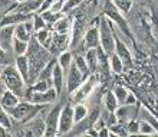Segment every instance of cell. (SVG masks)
<instances>
[{
  "label": "cell",
  "instance_id": "obj_33",
  "mask_svg": "<svg viewBox=\"0 0 158 137\" xmlns=\"http://www.w3.org/2000/svg\"><path fill=\"white\" fill-rule=\"evenodd\" d=\"M141 118L142 120H145V121H148L152 127H154V130L157 131V134H158V120L154 117V114L151 113V110H147V108H144L142 110V114H141Z\"/></svg>",
  "mask_w": 158,
  "mask_h": 137
},
{
  "label": "cell",
  "instance_id": "obj_26",
  "mask_svg": "<svg viewBox=\"0 0 158 137\" xmlns=\"http://www.w3.org/2000/svg\"><path fill=\"white\" fill-rule=\"evenodd\" d=\"M13 36L17 38V39H20V41L29 42L30 38L33 36V35L29 33V32L26 30V28H25V25H23V23H19V25L15 26V33H13Z\"/></svg>",
  "mask_w": 158,
  "mask_h": 137
},
{
  "label": "cell",
  "instance_id": "obj_27",
  "mask_svg": "<svg viewBox=\"0 0 158 137\" xmlns=\"http://www.w3.org/2000/svg\"><path fill=\"white\" fill-rule=\"evenodd\" d=\"M73 64H75L76 68L83 74V77L88 78V75H89V68H88V64H86V61H85V56H82L81 54L75 55V56H73Z\"/></svg>",
  "mask_w": 158,
  "mask_h": 137
},
{
  "label": "cell",
  "instance_id": "obj_14",
  "mask_svg": "<svg viewBox=\"0 0 158 137\" xmlns=\"http://www.w3.org/2000/svg\"><path fill=\"white\" fill-rule=\"evenodd\" d=\"M33 15H25V13H17V12H7L2 19H0V28L2 26H9L13 25L16 26L19 23H23L27 19H32Z\"/></svg>",
  "mask_w": 158,
  "mask_h": 137
},
{
  "label": "cell",
  "instance_id": "obj_15",
  "mask_svg": "<svg viewBox=\"0 0 158 137\" xmlns=\"http://www.w3.org/2000/svg\"><path fill=\"white\" fill-rule=\"evenodd\" d=\"M83 46L86 49L99 46V29H98V26H91L83 33Z\"/></svg>",
  "mask_w": 158,
  "mask_h": 137
},
{
  "label": "cell",
  "instance_id": "obj_41",
  "mask_svg": "<svg viewBox=\"0 0 158 137\" xmlns=\"http://www.w3.org/2000/svg\"><path fill=\"white\" fill-rule=\"evenodd\" d=\"M128 133L134 134V133H139V123L137 121H129L128 123Z\"/></svg>",
  "mask_w": 158,
  "mask_h": 137
},
{
  "label": "cell",
  "instance_id": "obj_37",
  "mask_svg": "<svg viewBox=\"0 0 158 137\" xmlns=\"http://www.w3.org/2000/svg\"><path fill=\"white\" fill-rule=\"evenodd\" d=\"M139 133L141 134H157V131H155L154 127H152L148 121L141 118V123H139Z\"/></svg>",
  "mask_w": 158,
  "mask_h": 137
},
{
  "label": "cell",
  "instance_id": "obj_10",
  "mask_svg": "<svg viewBox=\"0 0 158 137\" xmlns=\"http://www.w3.org/2000/svg\"><path fill=\"white\" fill-rule=\"evenodd\" d=\"M68 48H69V35L52 32V39H50V43L48 46V51H49L50 54L59 55L60 52L66 51Z\"/></svg>",
  "mask_w": 158,
  "mask_h": 137
},
{
  "label": "cell",
  "instance_id": "obj_34",
  "mask_svg": "<svg viewBox=\"0 0 158 137\" xmlns=\"http://www.w3.org/2000/svg\"><path fill=\"white\" fill-rule=\"evenodd\" d=\"M112 3L124 13H128L132 7V0H112Z\"/></svg>",
  "mask_w": 158,
  "mask_h": 137
},
{
  "label": "cell",
  "instance_id": "obj_16",
  "mask_svg": "<svg viewBox=\"0 0 158 137\" xmlns=\"http://www.w3.org/2000/svg\"><path fill=\"white\" fill-rule=\"evenodd\" d=\"M13 33H15V26H2L0 28V48L3 51H9L12 48Z\"/></svg>",
  "mask_w": 158,
  "mask_h": 137
},
{
  "label": "cell",
  "instance_id": "obj_31",
  "mask_svg": "<svg viewBox=\"0 0 158 137\" xmlns=\"http://www.w3.org/2000/svg\"><path fill=\"white\" fill-rule=\"evenodd\" d=\"M63 13H56V12H52V10H46V12L40 13V16L43 17V20L46 22V26H53V23L58 20L59 17L62 16Z\"/></svg>",
  "mask_w": 158,
  "mask_h": 137
},
{
  "label": "cell",
  "instance_id": "obj_23",
  "mask_svg": "<svg viewBox=\"0 0 158 137\" xmlns=\"http://www.w3.org/2000/svg\"><path fill=\"white\" fill-rule=\"evenodd\" d=\"M58 64H59V67L63 69V72L69 69V67H71V64L73 62V54L72 52H69V51H63V52H60V54L58 55Z\"/></svg>",
  "mask_w": 158,
  "mask_h": 137
},
{
  "label": "cell",
  "instance_id": "obj_7",
  "mask_svg": "<svg viewBox=\"0 0 158 137\" xmlns=\"http://www.w3.org/2000/svg\"><path fill=\"white\" fill-rule=\"evenodd\" d=\"M104 13H105V17H108L111 22H115L119 29L124 32L125 35H129V29H128V25H127V20L124 19L122 13H119V9L112 3V0H108L105 3V9H104Z\"/></svg>",
  "mask_w": 158,
  "mask_h": 137
},
{
  "label": "cell",
  "instance_id": "obj_39",
  "mask_svg": "<svg viewBox=\"0 0 158 137\" xmlns=\"http://www.w3.org/2000/svg\"><path fill=\"white\" fill-rule=\"evenodd\" d=\"M53 2L55 0H42V4H40V7H39L38 13H43V12H46V10H50Z\"/></svg>",
  "mask_w": 158,
  "mask_h": 137
},
{
  "label": "cell",
  "instance_id": "obj_38",
  "mask_svg": "<svg viewBox=\"0 0 158 137\" xmlns=\"http://www.w3.org/2000/svg\"><path fill=\"white\" fill-rule=\"evenodd\" d=\"M15 3H16V0H0V12H2V10L10 12Z\"/></svg>",
  "mask_w": 158,
  "mask_h": 137
},
{
  "label": "cell",
  "instance_id": "obj_35",
  "mask_svg": "<svg viewBox=\"0 0 158 137\" xmlns=\"http://www.w3.org/2000/svg\"><path fill=\"white\" fill-rule=\"evenodd\" d=\"M114 94H115V97H117L118 103H119V104H124L129 92L127 91L124 87H115V88H114Z\"/></svg>",
  "mask_w": 158,
  "mask_h": 137
},
{
  "label": "cell",
  "instance_id": "obj_32",
  "mask_svg": "<svg viewBox=\"0 0 158 137\" xmlns=\"http://www.w3.org/2000/svg\"><path fill=\"white\" fill-rule=\"evenodd\" d=\"M82 2H85V0H66V2L63 3L62 13L63 15H69V13L73 12L75 9H78L79 6L82 4Z\"/></svg>",
  "mask_w": 158,
  "mask_h": 137
},
{
  "label": "cell",
  "instance_id": "obj_6",
  "mask_svg": "<svg viewBox=\"0 0 158 137\" xmlns=\"http://www.w3.org/2000/svg\"><path fill=\"white\" fill-rule=\"evenodd\" d=\"M73 107L71 104H65L59 113V123H58V136H65L73 129Z\"/></svg>",
  "mask_w": 158,
  "mask_h": 137
},
{
  "label": "cell",
  "instance_id": "obj_20",
  "mask_svg": "<svg viewBox=\"0 0 158 137\" xmlns=\"http://www.w3.org/2000/svg\"><path fill=\"white\" fill-rule=\"evenodd\" d=\"M15 67L17 68L19 74L22 75L23 81H25L26 85H27V82H29V61H27V56H26V55H17L16 65H15Z\"/></svg>",
  "mask_w": 158,
  "mask_h": 137
},
{
  "label": "cell",
  "instance_id": "obj_11",
  "mask_svg": "<svg viewBox=\"0 0 158 137\" xmlns=\"http://www.w3.org/2000/svg\"><path fill=\"white\" fill-rule=\"evenodd\" d=\"M40 4H42V0H20V2H16V3L13 4L10 12L33 15V13H38Z\"/></svg>",
  "mask_w": 158,
  "mask_h": 137
},
{
  "label": "cell",
  "instance_id": "obj_9",
  "mask_svg": "<svg viewBox=\"0 0 158 137\" xmlns=\"http://www.w3.org/2000/svg\"><path fill=\"white\" fill-rule=\"evenodd\" d=\"M85 77H83V74L81 72V71L76 68V65L73 62L71 64V67H69V69H68V78H66V90L69 94H73V92L78 90L81 85H82V82L85 81Z\"/></svg>",
  "mask_w": 158,
  "mask_h": 137
},
{
  "label": "cell",
  "instance_id": "obj_5",
  "mask_svg": "<svg viewBox=\"0 0 158 137\" xmlns=\"http://www.w3.org/2000/svg\"><path fill=\"white\" fill-rule=\"evenodd\" d=\"M25 100L30 101V103L33 104H42V105H49V104L55 103V101L58 100L59 94L56 92L53 87H50L49 90H46L43 92H36V91H25Z\"/></svg>",
  "mask_w": 158,
  "mask_h": 137
},
{
  "label": "cell",
  "instance_id": "obj_3",
  "mask_svg": "<svg viewBox=\"0 0 158 137\" xmlns=\"http://www.w3.org/2000/svg\"><path fill=\"white\" fill-rule=\"evenodd\" d=\"M43 107L45 105H42V104H33L25 100L19 101L12 110H9V114L12 117V120L17 121V123H26V121L32 120Z\"/></svg>",
  "mask_w": 158,
  "mask_h": 137
},
{
  "label": "cell",
  "instance_id": "obj_13",
  "mask_svg": "<svg viewBox=\"0 0 158 137\" xmlns=\"http://www.w3.org/2000/svg\"><path fill=\"white\" fill-rule=\"evenodd\" d=\"M114 39H115V54L119 56V59L124 64V67H131L132 65V56H131L128 46L125 45L117 35H114Z\"/></svg>",
  "mask_w": 158,
  "mask_h": 137
},
{
  "label": "cell",
  "instance_id": "obj_29",
  "mask_svg": "<svg viewBox=\"0 0 158 137\" xmlns=\"http://www.w3.org/2000/svg\"><path fill=\"white\" fill-rule=\"evenodd\" d=\"M109 65H111V69L114 72H117V74H121L122 69H124V64H122V61H121L119 56L115 52L109 55Z\"/></svg>",
  "mask_w": 158,
  "mask_h": 137
},
{
  "label": "cell",
  "instance_id": "obj_21",
  "mask_svg": "<svg viewBox=\"0 0 158 137\" xmlns=\"http://www.w3.org/2000/svg\"><path fill=\"white\" fill-rule=\"evenodd\" d=\"M85 56V61L88 64V68H89V72H96L99 69V62H98V51L96 48H91V49H86V54L83 55Z\"/></svg>",
  "mask_w": 158,
  "mask_h": 137
},
{
  "label": "cell",
  "instance_id": "obj_42",
  "mask_svg": "<svg viewBox=\"0 0 158 137\" xmlns=\"http://www.w3.org/2000/svg\"><path fill=\"white\" fill-rule=\"evenodd\" d=\"M125 104H127V105H134V104H135V97H134L132 94H128L127 100H125Z\"/></svg>",
  "mask_w": 158,
  "mask_h": 137
},
{
  "label": "cell",
  "instance_id": "obj_1",
  "mask_svg": "<svg viewBox=\"0 0 158 137\" xmlns=\"http://www.w3.org/2000/svg\"><path fill=\"white\" fill-rule=\"evenodd\" d=\"M50 55L52 54L46 48H43L35 39V36L30 38L29 45H27V52H26V56L29 61V82H27V85H32L38 79V75L42 71V68L52 59Z\"/></svg>",
  "mask_w": 158,
  "mask_h": 137
},
{
  "label": "cell",
  "instance_id": "obj_24",
  "mask_svg": "<svg viewBox=\"0 0 158 137\" xmlns=\"http://www.w3.org/2000/svg\"><path fill=\"white\" fill-rule=\"evenodd\" d=\"M88 116V108L83 104H78L73 107V123L78 124L81 121H83Z\"/></svg>",
  "mask_w": 158,
  "mask_h": 137
},
{
  "label": "cell",
  "instance_id": "obj_43",
  "mask_svg": "<svg viewBox=\"0 0 158 137\" xmlns=\"http://www.w3.org/2000/svg\"><path fill=\"white\" fill-rule=\"evenodd\" d=\"M98 136H112V134H111L109 129H105V127H102V130H101L99 133H98Z\"/></svg>",
  "mask_w": 158,
  "mask_h": 137
},
{
  "label": "cell",
  "instance_id": "obj_2",
  "mask_svg": "<svg viewBox=\"0 0 158 137\" xmlns=\"http://www.w3.org/2000/svg\"><path fill=\"white\" fill-rule=\"evenodd\" d=\"M0 79L3 81L6 90H10L12 92H15L16 95L23 97L26 91V82L23 81L22 75L19 74L16 67L13 65H7L2 69L0 74Z\"/></svg>",
  "mask_w": 158,
  "mask_h": 137
},
{
  "label": "cell",
  "instance_id": "obj_44",
  "mask_svg": "<svg viewBox=\"0 0 158 137\" xmlns=\"http://www.w3.org/2000/svg\"><path fill=\"white\" fill-rule=\"evenodd\" d=\"M56 2H62V3H65V2H66V0H56Z\"/></svg>",
  "mask_w": 158,
  "mask_h": 137
},
{
  "label": "cell",
  "instance_id": "obj_8",
  "mask_svg": "<svg viewBox=\"0 0 158 137\" xmlns=\"http://www.w3.org/2000/svg\"><path fill=\"white\" fill-rule=\"evenodd\" d=\"M60 108H62V105H55L50 111H48V114L45 117V136H58V123Z\"/></svg>",
  "mask_w": 158,
  "mask_h": 137
},
{
  "label": "cell",
  "instance_id": "obj_4",
  "mask_svg": "<svg viewBox=\"0 0 158 137\" xmlns=\"http://www.w3.org/2000/svg\"><path fill=\"white\" fill-rule=\"evenodd\" d=\"M99 46L106 55L115 52V39L112 33V22L106 17H101L99 20Z\"/></svg>",
  "mask_w": 158,
  "mask_h": 137
},
{
  "label": "cell",
  "instance_id": "obj_17",
  "mask_svg": "<svg viewBox=\"0 0 158 137\" xmlns=\"http://www.w3.org/2000/svg\"><path fill=\"white\" fill-rule=\"evenodd\" d=\"M72 25H73V19H72L69 15H62L59 17L58 20L53 23V32L56 33H71V29H72Z\"/></svg>",
  "mask_w": 158,
  "mask_h": 137
},
{
  "label": "cell",
  "instance_id": "obj_40",
  "mask_svg": "<svg viewBox=\"0 0 158 137\" xmlns=\"http://www.w3.org/2000/svg\"><path fill=\"white\" fill-rule=\"evenodd\" d=\"M109 130H111V134H112V136H125V134H127V131L122 130L121 126H111Z\"/></svg>",
  "mask_w": 158,
  "mask_h": 137
},
{
  "label": "cell",
  "instance_id": "obj_30",
  "mask_svg": "<svg viewBox=\"0 0 158 137\" xmlns=\"http://www.w3.org/2000/svg\"><path fill=\"white\" fill-rule=\"evenodd\" d=\"M0 126L4 127L7 131L12 129V117H10L7 110H4L2 105H0Z\"/></svg>",
  "mask_w": 158,
  "mask_h": 137
},
{
  "label": "cell",
  "instance_id": "obj_25",
  "mask_svg": "<svg viewBox=\"0 0 158 137\" xmlns=\"http://www.w3.org/2000/svg\"><path fill=\"white\" fill-rule=\"evenodd\" d=\"M27 45H29V42L20 41V39H17V38L13 36L12 49L16 55H26V52H27Z\"/></svg>",
  "mask_w": 158,
  "mask_h": 137
},
{
  "label": "cell",
  "instance_id": "obj_36",
  "mask_svg": "<svg viewBox=\"0 0 158 137\" xmlns=\"http://www.w3.org/2000/svg\"><path fill=\"white\" fill-rule=\"evenodd\" d=\"M32 22H33L35 32H36V30L43 29V28H46V22L43 20V17L40 16V13H35L33 16H32Z\"/></svg>",
  "mask_w": 158,
  "mask_h": 137
},
{
  "label": "cell",
  "instance_id": "obj_18",
  "mask_svg": "<svg viewBox=\"0 0 158 137\" xmlns=\"http://www.w3.org/2000/svg\"><path fill=\"white\" fill-rule=\"evenodd\" d=\"M20 101V97L16 95L15 92H12L10 90H4L2 92V97H0V105L4 108V110H12L17 103Z\"/></svg>",
  "mask_w": 158,
  "mask_h": 137
},
{
  "label": "cell",
  "instance_id": "obj_28",
  "mask_svg": "<svg viewBox=\"0 0 158 137\" xmlns=\"http://www.w3.org/2000/svg\"><path fill=\"white\" fill-rule=\"evenodd\" d=\"M105 107L108 110L109 113H115L117 111V108L119 107V103H118L117 97L114 92H108L106 97H105Z\"/></svg>",
  "mask_w": 158,
  "mask_h": 137
},
{
  "label": "cell",
  "instance_id": "obj_22",
  "mask_svg": "<svg viewBox=\"0 0 158 137\" xmlns=\"http://www.w3.org/2000/svg\"><path fill=\"white\" fill-rule=\"evenodd\" d=\"M94 77H91L89 78V81H86V82H82V85L76 90V95H75V101L76 103H79L81 100H83V98H86L88 95H89V92H91V88H92V81H94Z\"/></svg>",
  "mask_w": 158,
  "mask_h": 137
},
{
  "label": "cell",
  "instance_id": "obj_12",
  "mask_svg": "<svg viewBox=\"0 0 158 137\" xmlns=\"http://www.w3.org/2000/svg\"><path fill=\"white\" fill-rule=\"evenodd\" d=\"M83 33H85V25H83V22L81 19L73 20L71 33H69V48H76L82 42Z\"/></svg>",
  "mask_w": 158,
  "mask_h": 137
},
{
  "label": "cell",
  "instance_id": "obj_19",
  "mask_svg": "<svg viewBox=\"0 0 158 137\" xmlns=\"http://www.w3.org/2000/svg\"><path fill=\"white\" fill-rule=\"evenodd\" d=\"M63 84H65V79H63V69L59 67L58 61L55 64L53 67V74H52V87L56 90L58 94L62 92V88H63Z\"/></svg>",
  "mask_w": 158,
  "mask_h": 137
}]
</instances>
